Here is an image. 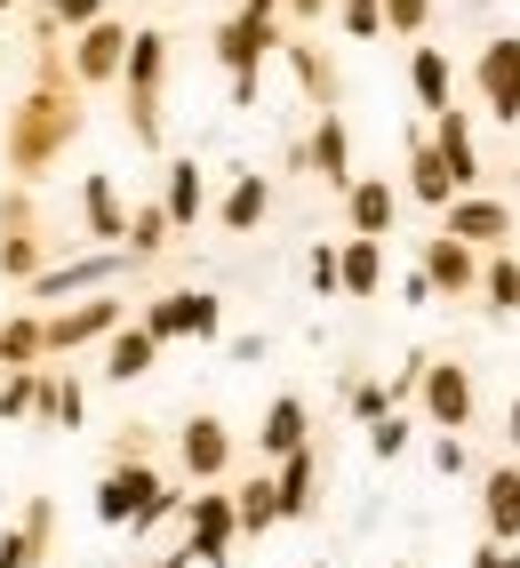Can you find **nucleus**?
Segmentation results:
<instances>
[{
	"label": "nucleus",
	"instance_id": "f257e3e1",
	"mask_svg": "<svg viewBox=\"0 0 520 568\" xmlns=\"http://www.w3.org/2000/svg\"><path fill=\"white\" fill-rule=\"evenodd\" d=\"M480 89H489L497 121H520V41H497L489 57H480Z\"/></svg>",
	"mask_w": 520,
	"mask_h": 568
},
{
	"label": "nucleus",
	"instance_id": "f03ea898",
	"mask_svg": "<svg viewBox=\"0 0 520 568\" xmlns=\"http://www.w3.org/2000/svg\"><path fill=\"white\" fill-rule=\"evenodd\" d=\"M425 408H432V425H465L472 416V376L457 361H432L425 368Z\"/></svg>",
	"mask_w": 520,
	"mask_h": 568
},
{
	"label": "nucleus",
	"instance_id": "7ed1b4c3",
	"mask_svg": "<svg viewBox=\"0 0 520 568\" xmlns=\"http://www.w3.org/2000/svg\"><path fill=\"white\" fill-rule=\"evenodd\" d=\"M504 233H512V209H504V201H449V241L489 248V241H504Z\"/></svg>",
	"mask_w": 520,
	"mask_h": 568
},
{
	"label": "nucleus",
	"instance_id": "20e7f679",
	"mask_svg": "<svg viewBox=\"0 0 520 568\" xmlns=\"http://www.w3.org/2000/svg\"><path fill=\"white\" fill-rule=\"evenodd\" d=\"M480 505H489V537H497V545H512V537H520V473H512V465H504V473H489Z\"/></svg>",
	"mask_w": 520,
	"mask_h": 568
},
{
	"label": "nucleus",
	"instance_id": "39448f33",
	"mask_svg": "<svg viewBox=\"0 0 520 568\" xmlns=\"http://www.w3.org/2000/svg\"><path fill=\"white\" fill-rule=\"evenodd\" d=\"M440 161H449V176H457V193H465V184L480 176V161H472V121H465L457 104L440 112Z\"/></svg>",
	"mask_w": 520,
	"mask_h": 568
},
{
	"label": "nucleus",
	"instance_id": "423d86ee",
	"mask_svg": "<svg viewBox=\"0 0 520 568\" xmlns=\"http://www.w3.org/2000/svg\"><path fill=\"white\" fill-rule=\"evenodd\" d=\"M425 281H432V288H472L480 273H472V256H465V241H449V233H440V241L425 248Z\"/></svg>",
	"mask_w": 520,
	"mask_h": 568
},
{
	"label": "nucleus",
	"instance_id": "0eeeda50",
	"mask_svg": "<svg viewBox=\"0 0 520 568\" xmlns=\"http://www.w3.org/2000/svg\"><path fill=\"white\" fill-rule=\"evenodd\" d=\"M408 193H417L425 209H449V201H457V176H449V161H440V153H425V144H417V169H408Z\"/></svg>",
	"mask_w": 520,
	"mask_h": 568
},
{
	"label": "nucleus",
	"instance_id": "6e6552de",
	"mask_svg": "<svg viewBox=\"0 0 520 568\" xmlns=\"http://www.w3.org/2000/svg\"><path fill=\"white\" fill-rule=\"evenodd\" d=\"M408 81H417V97H425L432 112H449V57H440V49H417V64H408Z\"/></svg>",
	"mask_w": 520,
	"mask_h": 568
},
{
	"label": "nucleus",
	"instance_id": "1a4fd4ad",
	"mask_svg": "<svg viewBox=\"0 0 520 568\" xmlns=\"http://www.w3.org/2000/svg\"><path fill=\"white\" fill-rule=\"evenodd\" d=\"M377 273H385V264H377V241H353V248L337 256V281H345L353 296H368V288H377Z\"/></svg>",
	"mask_w": 520,
	"mask_h": 568
},
{
	"label": "nucleus",
	"instance_id": "9d476101",
	"mask_svg": "<svg viewBox=\"0 0 520 568\" xmlns=\"http://www.w3.org/2000/svg\"><path fill=\"white\" fill-rule=\"evenodd\" d=\"M353 224H360V233H385V224H392V193H385V184H353Z\"/></svg>",
	"mask_w": 520,
	"mask_h": 568
},
{
	"label": "nucleus",
	"instance_id": "9b49d317",
	"mask_svg": "<svg viewBox=\"0 0 520 568\" xmlns=\"http://www.w3.org/2000/svg\"><path fill=\"white\" fill-rule=\"evenodd\" d=\"M296 440H305V408H296V400H273V416H265V448H281V457H288Z\"/></svg>",
	"mask_w": 520,
	"mask_h": 568
},
{
	"label": "nucleus",
	"instance_id": "f8f14e48",
	"mask_svg": "<svg viewBox=\"0 0 520 568\" xmlns=\"http://www.w3.org/2000/svg\"><path fill=\"white\" fill-rule=\"evenodd\" d=\"M184 457H193V473H216V465H225V433H216L208 416H201V425L184 433Z\"/></svg>",
	"mask_w": 520,
	"mask_h": 568
},
{
	"label": "nucleus",
	"instance_id": "ddd939ff",
	"mask_svg": "<svg viewBox=\"0 0 520 568\" xmlns=\"http://www.w3.org/2000/svg\"><path fill=\"white\" fill-rule=\"evenodd\" d=\"M305 505H313V457L296 448L288 473H281V513H305Z\"/></svg>",
	"mask_w": 520,
	"mask_h": 568
},
{
	"label": "nucleus",
	"instance_id": "4468645a",
	"mask_svg": "<svg viewBox=\"0 0 520 568\" xmlns=\"http://www.w3.org/2000/svg\"><path fill=\"white\" fill-rule=\"evenodd\" d=\"M480 288H489V296H497L504 313H520V264H504V256H497L489 273H480Z\"/></svg>",
	"mask_w": 520,
	"mask_h": 568
},
{
	"label": "nucleus",
	"instance_id": "2eb2a0df",
	"mask_svg": "<svg viewBox=\"0 0 520 568\" xmlns=\"http://www.w3.org/2000/svg\"><path fill=\"white\" fill-rule=\"evenodd\" d=\"M313 161H320V176H337V184H345V129H337V121L313 136Z\"/></svg>",
	"mask_w": 520,
	"mask_h": 568
},
{
	"label": "nucleus",
	"instance_id": "dca6fc26",
	"mask_svg": "<svg viewBox=\"0 0 520 568\" xmlns=\"http://www.w3.org/2000/svg\"><path fill=\"white\" fill-rule=\"evenodd\" d=\"M256 49H265V24H256V17L225 32V64H256Z\"/></svg>",
	"mask_w": 520,
	"mask_h": 568
},
{
	"label": "nucleus",
	"instance_id": "f3484780",
	"mask_svg": "<svg viewBox=\"0 0 520 568\" xmlns=\"http://www.w3.org/2000/svg\"><path fill=\"white\" fill-rule=\"evenodd\" d=\"M345 32H360V41L385 32V0H345Z\"/></svg>",
	"mask_w": 520,
	"mask_h": 568
},
{
	"label": "nucleus",
	"instance_id": "a211bd4d",
	"mask_svg": "<svg viewBox=\"0 0 520 568\" xmlns=\"http://www.w3.org/2000/svg\"><path fill=\"white\" fill-rule=\"evenodd\" d=\"M81 64H89V72H113V64H121V32H89Z\"/></svg>",
	"mask_w": 520,
	"mask_h": 568
},
{
	"label": "nucleus",
	"instance_id": "6ab92c4d",
	"mask_svg": "<svg viewBox=\"0 0 520 568\" xmlns=\"http://www.w3.org/2000/svg\"><path fill=\"white\" fill-rule=\"evenodd\" d=\"M89 216H96V233H121V209H113V184H89Z\"/></svg>",
	"mask_w": 520,
	"mask_h": 568
},
{
	"label": "nucleus",
	"instance_id": "aec40b11",
	"mask_svg": "<svg viewBox=\"0 0 520 568\" xmlns=\"http://www.w3.org/2000/svg\"><path fill=\"white\" fill-rule=\"evenodd\" d=\"M425 17H432V0H385V24L392 32H417Z\"/></svg>",
	"mask_w": 520,
	"mask_h": 568
},
{
	"label": "nucleus",
	"instance_id": "412c9836",
	"mask_svg": "<svg viewBox=\"0 0 520 568\" xmlns=\"http://www.w3.org/2000/svg\"><path fill=\"white\" fill-rule=\"evenodd\" d=\"M368 440H377V457H400V448H408V416H377Z\"/></svg>",
	"mask_w": 520,
	"mask_h": 568
},
{
	"label": "nucleus",
	"instance_id": "4be33fe9",
	"mask_svg": "<svg viewBox=\"0 0 520 568\" xmlns=\"http://www.w3.org/2000/svg\"><path fill=\"white\" fill-rule=\"evenodd\" d=\"M225 216L233 224H256V216H265V184H241V193L225 201Z\"/></svg>",
	"mask_w": 520,
	"mask_h": 568
},
{
	"label": "nucleus",
	"instance_id": "5701e85b",
	"mask_svg": "<svg viewBox=\"0 0 520 568\" xmlns=\"http://www.w3.org/2000/svg\"><path fill=\"white\" fill-rule=\"evenodd\" d=\"M144 361H153V345H144V336H121V353H113V376H136Z\"/></svg>",
	"mask_w": 520,
	"mask_h": 568
},
{
	"label": "nucleus",
	"instance_id": "b1692460",
	"mask_svg": "<svg viewBox=\"0 0 520 568\" xmlns=\"http://www.w3.org/2000/svg\"><path fill=\"white\" fill-rule=\"evenodd\" d=\"M169 201H176V216H193V209H201V176H193V169H176V184H169Z\"/></svg>",
	"mask_w": 520,
	"mask_h": 568
},
{
	"label": "nucleus",
	"instance_id": "393cba45",
	"mask_svg": "<svg viewBox=\"0 0 520 568\" xmlns=\"http://www.w3.org/2000/svg\"><path fill=\"white\" fill-rule=\"evenodd\" d=\"M472 568H512V560H504V552H489V545H480V560H472Z\"/></svg>",
	"mask_w": 520,
	"mask_h": 568
},
{
	"label": "nucleus",
	"instance_id": "a878e982",
	"mask_svg": "<svg viewBox=\"0 0 520 568\" xmlns=\"http://www.w3.org/2000/svg\"><path fill=\"white\" fill-rule=\"evenodd\" d=\"M57 9H64V17H89V9H96V0H57Z\"/></svg>",
	"mask_w": 520,
	"mask_h": 568
},
{
	"label": "nucleus",
	"instance_id": "bb28decb",
	"mask_svg": "<svg viewBox=\"0 0 520 568\" xmlns=\"http://www.w3.org/2000/svg\"><path fill=\"white\" fill-rule=\"evenodd\" d=\"M512 448H520V400H512Z\"/></svg>",
	"mask_w": 520,
	"mask_h": 568
}]
</instances>
